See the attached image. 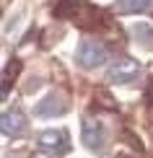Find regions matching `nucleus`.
Masks as SVG:
<instances>
[{
  "label": "nucleus",
  "mask_w": 153,
  "mask_h": 158,
  "mask_svg": "<svg viewBox=\"0 0 153 158\" xmlns=\"http://www.w3.org/2000/svg\"><path fill=\"white\" fill-rule=\"evenodd\" d=\"M151 3L153 0H117L114 10L117 13H143L151 8Z\"/></svg>",
  "instance_id": "0eeeda50"
},
{
  "label": "nucleus",
  "mask_w": 153,
  "mask_h": 158,
  "mask_svg": "<svg viewBox=\"0 0 153 158\" xmlns=\"http://www.w3.org/2000/svg\"><path fill=\"white\" fill-rule=\"evenodd\" d=\"M138 75H140V65H138L135 60H130V57L117 60V62L109 68V73H106L109 83H119V85H122V83H132Z\"/></svg>",
  "instance_id": "7ed1b4c3"
},
{
  "label": "nucleus",
  "mask_w": 153,
  "mask_h": 158,
  "mask_svg": "<svg viewBox=\"0 0 153 158\" xmlns=\"http://www.w3.org/2000/svg\"><path fill=\"white\" fill-rule=\"evenodd\" d=\"M68 111V101L62 94H49L36 104V114L39 117H60Z\"/></svg>",
  "instance_id": "423d86ee"
},
{
  "label": "nucleus",
  "mask_w": 153,
  "mask_h": 158,
  "mask_svg": "<svg viewBox=\"0 0 153 158\" xmlns=\"http://www.w3.org/2000/svg\"><path fill=\"white\" fill-rule=\"evenodd\" d=\"M132 36H135V42H140L143 47H153V26H148V23H135L132 26Z\"/></svg>",
  "instance_id": "6e6552de"
},
{
  "label": "nucleus",
  "mask_w": 153,
  "mask_h": 158,
  "mask_svg": "<svg viewBox=\"0 0 153 158\" xmlns=\"http://www.w3.org/2000/svg\"><path fill=\"white\" fill-rule=\"evenodd\" d=\"M75 62L83 70H96L106 62V49L104 44H99L96 39H83L75 49Z\"/></svg>",
  "instance_id": "f257e3e1"
},
{
  "label": "nucleus",
  "mask_w": 153,
  "mask_h": 158,
  "mask_svg": "<svg viewBox=\"0 0 153 158\" xmlns=\"http://www.w3.org/2000/svg\"><path fill=\"white\" fill-rule=\"evenodd\" d=\"M36 143H39V150H44V153H49V156H65L70 150L68 132H65V130H44Z\"/></svg>",
  "instance_id": "f03ea898"
},
{
  "label": "nucleus",
  "mask_w": 153,
  "mask_h": 158,
  "mask_svg": "<svg viewBox=\"0 0 153 158\" xmlns=\"http://www.w3.org/2000/svg\"><path fill=\"white\" fill-rule=\"evenodd\" d=\"M26 127H29V124H26V114L18 106L8 109L3 114V135L5 137H21L26 132Z\"/></svg>",
  "instance_id": "39448f33"
},
{
  "label": "nucleus",
  "mask_w": 153,
  "mask_h": 158,
  "mask_svg": "<svg viewBox=\"0 0 153 158\" xmlns=\"http://www.w3.org/2000/svg\"><path fill=\"white\" fill-rule=\"evenodd\" d=\"M83 143H86L88 150L104 153V148H106V127L99 119H86L83 122Z\"/></svg>",
  "instance_id": "20e7f679"
}]
</instances>
